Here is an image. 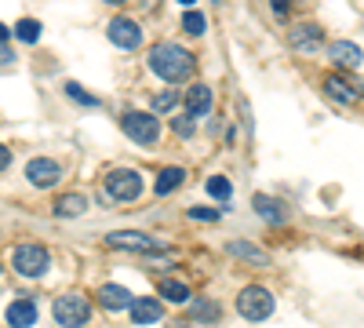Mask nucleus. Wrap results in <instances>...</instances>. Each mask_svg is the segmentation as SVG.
Listing matches in <instances>:
<instances>
[{"label":"nucleus","instance_id":"c85d7f7f","mask_svg":"<svg viewBox=\"0 0 364 328\" xmlns=\"http://www.w3.org/2000/svg\"><path fill=\"white\" fill-rule=\"evenodd\" d=\"M190 219H197V223H219L223 216L215 212V208H190Z\"/></svg>","mask_w":364,"mask_h":328},{"label":"nucleus","instance_id":"412c9836","mask_svg":"<svg viewBox=\"0 0 364 328\" xmlns=\"http://www.w3.org/2000/svg\"><path fill=\"white\" fill-rule=\"evenodd\" d=\"M161 295H164V300H171V303H190V288L178 285V281H171V277L161 281Z\"/></svg>","mask_w":364,"mask_h":328},{"label":"nucleus","instance_id":"f257e3e1","mask_svg":"<svg viewBox=\"0 0 364 328\" xmlns=\"http://www.w3.org/2000/svg\"><path fill=\"white\" fill-rule=\"evenodd\" d=\"M146 63H149V70H154L161 80H168V84H182V80H190L193 77V55L186 51V48H178V44H154L149 48V55H146Z\"/></svg>","mask_w":364,"mask_h":328},{"label":"nucleus","instance_id":"ddd939ff","mask_svg":"<svg viewBox=\"0 0 364 328\" xmlns=\"http://www.w3.org/2000/svg\"><path fill=\"white\" fill-rule=\"evenodd\" d=\"M182 106H186L190 117H204L211 110V88L208 84H193L186 95H182Z\"/></svg>","mask_w":364,"mask_h":328},{"label":"nucleus","instance_id":"72a5a7b5","mask_svg":"<svg viewBox=\"0 0 364 328\" xmlns=\"http://www.w3.org/2000/svg\"><path fill=\"white\" fill-rule=\"evenodd\" d=\"M178 4H186V8H193V0H178Z\"/></svg>","mask_w":364,"mask_h":328},{"label":"nucleus","instance_id":"2eb2a0df","mask_svg":"<svg viewBox=\"0 0 364 328\" xmlns=\"http://www.w3.org/2000/svg\"><path fill=\"white\" fill-rule=\"evenodd\" d=\"M33 321H37V307L29 300H15L8 307V324L11 328H33Z\"/></svg>","mask_w":364,"mask_h":328},{"label":"nucleus","instance_id":"1a4fd4ad","mask_svg":"<svg viewBox=\"0 0 364 328\" xmlns=\"http://www.w3.org/2000/svg\"><path fill=\"white\" fill-rule=\"evenodd\" d=\"M324 95L339 106H353L360 99V88H357V80H350L343 73H331V77H324Z\"/></svg>","mask_w":364,"mask_h":328},{"label":"nucleus","instance_id":"2f4dec72","mask_svg":"<svg viewBox=\"0 0 364 328\" xmlns=\"http://www.w3.org/2000/svg\"><path fill=\"white\" fill-rule=\"evenodd\" d=\"M11 164V154H8V146H0V171H4Z\"/></svg>","mask_w":364,"mask_h":328},{"label":"nucleus","instance_id":"cd10ccee","mask_svg":"<svg viewBox=\"0 0 364 328\" xmlns=\"http://www.w3.org/2000/svg\"><path fill=\"white\" fill-rule=\"evenodd\" d=\"M171 128H175V135H178V139H190V135L197 132V125H193V117H190V113H186V117H178V121H175Z\"/></svg>","mask_w":364,"mask_h":328},{"label":"nucleus","instance_id":"20e7f679","mask_svg":"<svg viewBox=\"0 0 364 328\" xmlns=\"http://www.w3.org/2000/svg\"><path fill=\"white\" fill-rule=\"evenodd\" d=\"M51 310H55V321L63 324V328H80L91 317V303L84 300V295H77V292L58 295V300L51 303Z\"/></svg>","mask_w":364,"mask_h":328},{"label":"nucleus","instance_id":"f8f14e48","mask_svg":"<svg viewBox=\"0 0 364 328\" xmlns=\"http://www.w3.org/2000/svg\"><path fill=\"white\" fill-rule=\"evenodd\" d=\"M328 58L336 66H343V70H357L360 63H364V51L353 44V41H331L328 44Z\"/></svg>","mask_w":364,"mask_h":328},{"label":"nucleus","instance_id":"a211bd4d","mask_svg":"<svg viewBox=\"0 0 364 328\" xmlns=\"http://www.w3.org/2000/svg\"><path fill=\"white\" fill-rule=\"evenodd\" d=\"M182 179H186V171H182V168H161L157 179H154V194H157V197L175 194V190L182 186Z\"/></svg>","mask_w":364,"mask_h":328},{"label":"nucleus","instance_id":"dca6fc26","mask_svg":"<svg viewBox=\"0 0 364 328\" xmlns=\"http://www.w3.org/2000/svg\"><path fill=\"white\" fill-rule=\"evenodd\" d=\"M252 208H255V212H259L269 226H281V223H284V208L273 201V197H266V194H255V197H252Z\"/></svg>","mask_w":364,"mask_h":328},{"label":"nucleus","instance_id":"6e6552de","mask_svg":"<svg viewBox=\"0 0 364 328\" xmlns=\"http://www.w3.org/2000/svg\"><path fill=\"white\" fill-rule=\"evenodd\" d=\"M106 33H109V41H113L120 51H135V48L142 44V26H139V22H132V18H124V15L113 18Z\"/></svg>","mask_w":364,"mask_h":328},{"label":"nucleus","instance_id":"c756f323","mask_svg":"<svg viewBox=\"0 0 364 328\" xmlns=\"http://www.w3.org/2000/svg\"><path fill=\"white\" fill-rule=\"evenodd\" d=\"M273 15H277V18H288V0H273Z\"/></svg>","mask_w":364,"mask_h":328},{"label":"nucleus","instance_id":"f3484780","mask_svg":"<svg viewBox=\"0 0 364 328\" xmlns=\"http://www.w3.org/2000/svg\"><path fill=\"white\" fill-rule=\"evenodd\" d=\"M99 300H102L106 310H124V307L135 303V300H132V292H128V288H120V285H102V288H99Z\"/></svg>","mask_w":364,"mask_h":328},{"label":"nucleus","instance_id":"4be33fe9","mask_svg":"<svg viewBox=\"0 0 364 328\" xmlns=\"http://www.w3.org/2000/svg\"><path fill=\"white\" fill-rule=\"evenodd\" d=\"M190 317H193V321H219V303L197 300V303H190Z\"/></svg>","mask_w":364,"mask_h":328},{"label":"nucleus","instance_id":"0eeeda50","mask_svg":"<svg viewBox=\"0 0 364 328\" xmlns=\"http://www.w3.org/2000/svg\"><path fill=\"white\" fill-rule=\"evenodd\" d=\"M237 310H240V317H248V321H266L273 314V295L262 285H248L245 292L237 295Z\"/></svg>","mask_w":364,"mask_h":328},{"label":"nucleus","instance_id":"f704fd0d","mask_svg":"<svg viewBox=\"0 0 364 328\" xmlns=\"http://www.w3.org/2000/svg\"><path fill=\"white\" fill-rule=\"evenodd\" d=\"M106 4H124V0H106Z\"/></svg>","mask_w":364,"mask_h":328},{"label":"nucleus","instance_id":"473e14b6","mask_svg":"<svg viewBox=\"0 0 364 328\" xmlns=\"http://www.w3.org/2000/svg\"><path fill=\"white\" fill-rule=\"evenodd\" d=\"M8 37H11V29H8V26H0V41H8Z\"/></svg>","mask_w":364,"mask_h":328},{"label":"nucleus","instance_id":"6ab92c4d","mask_svg":"<svg viewBox=\"0 0 364 328\" xmlns=\"http://www.w3.org/2000/svg\"><path fill=\"white\" fill-rule=\"evenodd\" d=\"M161 314H164V307L157 300H135L132 303V321L135 324H154V321H161Z\"/></svg>","mask_w":364,"mask_h":328},{"label":"nucleus","instance_id":"7ed1b4c3","mask_svg":"<svg viewBox=\"0 0 364 328\" xmlns=\"http://www.w3.org/2000/svg\"><path fill=\"white\" fill-rule=\"evenodd\" d=\"M11 263H15V274H22V277H44L48 266H51V255H48L44 245L26 241V245H15Z\"/></svg>","mask_w":364,"mask_h":328},{"label":"nucleus","instance_id":"39448f33","mask_svg":"<svg viewBox=\"0 0 364 328\" xmlns=\"http://www.w3.org/2000/svg\"><path fill=\"white\" fill-rule=\"evenodd\" d=\"M106 245L117 248V252H139V255H154V252L164 248L161 241H154V237L142 233V230H113V233H106Z\"/></svg>","mask_w":364,"mask_h":328},{"label":"nucleus","instance_id":"aec40b11","mask_svg":"<svg viewBox=\"0 0 364 328\" xmlns=\"http://www.w3.org/2000/svg\"><path fill=\"white\" fill-rule=\"evenodd\" d=\"M226 252H230L233 259H248V263H255V266H266V263H269V255H266L262 248H255L252 241H230Z\"/></svg>","mask_w":364,"mask_h":328},{"label":"nucleus","instance_id":"393cba45","mask_svg":"<svg viewBox=\"0 0 364 328\" xmlns=\"http://www.w3.org/2000/svg\"><path fill=\"white\" fill-rule=\"evenodd\" d=\"M182 29H186V33H193V37H200L204 33V29H208V22H204V15L200 11H186V15H182Z\"/></svg>","mask_w":364,"mask_h":328},{"label":"nucleus","instance_id":"4468645a","mask_svg":"<svg viewBox=\"0 0 364 328\" xmlns=\"http://www.w3.org/2000/svg\"><path fill=\"white\" fill-rule=\"evenodd\" d=\"M87 212V197L84 194H63L55 201V216L58 219H80Z\"/></svg>","mask_w":364,"mask_h":328},{"label":"nucleus","instance_id":"7c9ffc66","mask_svg":"<svg viewBox=\"0 0 364 328\" xmlns=\"http://www.w3.org/2000/svg\"><path fill=\"white\" fill-rule=\"evenodd\" d=\"M11 58H15V55H11L8 41H0V63H11Z\"/></svg>","mask_w":364,"mask_h":328},{"label":"nucleus","instance_id":"a878e982","mask_svg":"<svg viewBox=\"0 0 364 328\" xmlns=\"http://www.w3.org/2000/svg\"><path fill=\"white\" fill-rule=\"evenodd\" d=\"M66 95H70L73 102H80V106H99V99L91 95V92H84V88H80V84H73V80L66 84Z\"/></svg>","mask_w":364,"mask_h":328},{"label":"nucleus","instance_id":"9d476101","mask_svg":"<svg viewBox=\"0 0 364 328\" xmlns=\"http://www.w3.org/2000/svg\"><path fill=\"white\" fill-rule=\"evenodd\" d=\"M288 41H291V48L295 51H317L321 48V41H324V33H321V26L317 22H299V26H291V33H288Z\"/></svg>","mask_w":364,"mask_h":328},{"label":"nucleus","instance_id":"9b49d317","mask_svg":"<svg viewBox=\"0 0 364 328\" xmlns=\"http://www.w3.org/2000/svg\"><path fill=\"white\" fill-rule=\"evenodd\" d=\"M58 175H63V168H58L51 157H33V161L26 164V179L33 186H55Z\"/></svg>","mask_w":364,"mask_h":328},{"label":"nucleus","instance_id":"bb28decb","mask_svg":"<svg viewBox=\"0 0 364 328\" xmlns=\"http://www.w3.org/2000/svg\"><path fill=\"white\" fill-rule=\"evenodd\" d=\"M178 99H182V95H175V92H157V95H154V110H157V113H168V110L178 106Z\"/></svg>","mask_w":364,"mask_h":328},{"label":"nucleus","instance_id":"423d86ee","mask_svg":"<svg viewBox=\"0 0 364 328\" xmlns=\"http://www.w3.org/2000/svg\"><path fill=\"white\" fill-rule=\"evenodd\" d=\"M124 135L132 139V142H139V146H154L157 139H161V121L154 113H139V110H132V113H124Z\"/></svg>","mask_w":364,"mask_h":328},{"label":"nucleus","instance_id":"5701e85b","mask_svg":"<svg viewBox=\"0 0 364 328\" xmlns=\"http://www.w3.org/2000/svg\"><path fill=\"white\" fill-rule=\"evenodd\" d=\"M15 37H18L22 44H37V41H41V22H33V18H22V22L15 26Z\"/></svg>","mask_w":364,"mask_h":328},{"label":"nucleus","instance_id":"f03ea898","mask_svg":"<svg viewBox=\"0 0 364 328\" xmlns=\"http://www.w3.org/2000/svg\"><path fill=\"white\" fill-rule=\"evenodd\" d=\"M102 190H106V197L117 201V204H132V201H139V194H142V175H139L135 168H113V171H106V179H102Z\"/></svg>","mask_w":364,"mask_h":328},{"label":"nucleus","instance_id":"b1692460","mask_svg":"<svg viewBox=\"0 0 364 328\" xmlns=\"http://www.w3.org/2000/svg\"><path fill=\"white\" fill-rule=\"evenodd\" d=\"M208 194L219 197V201H230V194H233L230 179H226V175H211V179H208Z\"/></svg>","mask_w":364,"mask_h":328}]
</instances>
